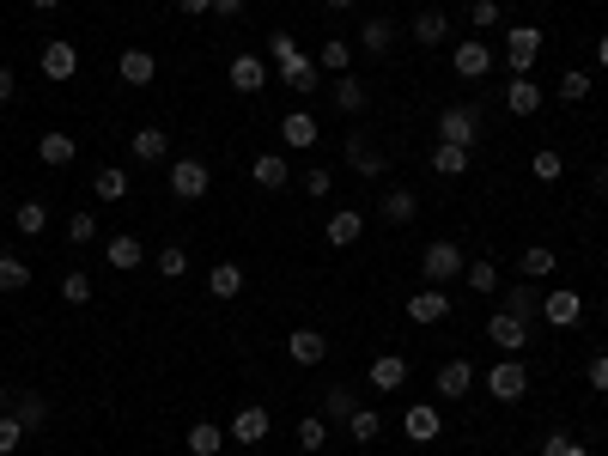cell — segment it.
Returning a JSON list of instances; mask_svg holds the SVG:
<instances>
[{
    "instance_id": "9a60e30c",
    "label": "cell",
    "mask_w": 608,
    "mask_h": 456,
    "mask_svg": "<svg viewBox=\"0 0 608 456\" xmlns=\"http://www.w3.org/2000/svg\"><path fill=\"white\" fill-rule=\"evenodd\" d=\"M584 317V298L572 292V286H554V292H542V323H554V329H572Z\"/></svg>"
},
{
    "instance_id": "e0dca14e",
    "label": "cell",
    "mask_w": 608,
    "mask_h": 456,
    "mask_svg": "<svg viewBox=\"0 0 608 456\" xmlns=\"http://www.w3.org/2000/svg\"><path fill=\"white\" fill-rule=\"evenodd\" d=\"M444 317H450V292H444V286H420V292L408 298V323L426 329V323H444Z\"/></svg>"
},
{
    "instance_id": "8992f818",
    "label": "cell",
    "mask_w": 608,
    "mask_h": 456,
    "mask_svg": "<svg viewBox=\"0 0 608 456\" xmlns=\"http://www.w3.org/2000/svg\"><path fill=\"white\" fill-rule=\"evenodd\" d=\"M37 67H43V80L67 86L73 73H80V49H73L67 37H49V43H43V55H37Z\"/></svg>"
},
{
    "instance_id": "b9f144b4",
    "label": "cell",
    "mask_w": 608,
    "mask_h": 456,
    "mask_svg": "<svg viewBox=\"0 0 608 456\" xmlns=\"http://www.w3.org/2000/svg\"><path fill=\"white\" fill-rule=\"evenodd\" d=\"M463 286H469V292H481V298H493V292H499V268L481 256V262H469V268H463Z\"/></svg>"
},
{
    "instance_id": "7bdbcfd3",
    "label": "cell",
    "mask_w": 608,
    "mask_h": 456,
    "mask_svg": "<svg viewBox=\"0 0 608 456\" xmlns=\"http://www.w3.org/2000/svg\"><path fill=\"white\" fill-rule=\"evenodd\" d=\"M359 402H353V390L347 384H329V396H323V420L329 426H347V414H353Z\"/></svg>"
},
{
    "instance_id": "44dd1931",
    "label": "cell",
    "mask_w": 608,
    "mask_h": 456,
    "mask_svg": "<svg viewBox=\"0 0 608 456\" xmlns=\"http://www.w3.org/2000/svg\"><path fill=\"white\" fill-rule=\"evenodd\" d=\"M542 98H548V92L529 80V73H511V86H505V110H511V116H536Z\"/></svg>"
},
{
    "instance_id": "d590c367",
    "label": "cell",
    "mask_w": 608,
    "mask_h": 456,
    "mask_svg": "<svg viewBox=\"0 0 608 456\" xmlns=\"http://www.w3.org/2000/svg\"><path fill=\"white\" fill-rule=\"evenodd\" d=\"M13 414H19V426H25V432H43V426H49V402H43L37 390L13 396Z\"/></svg>"
},
{
    "instance_id": "52a82bcc",
    "label": "cell",
    "mask_w": 608,
    "mask_h": 456,
    "mask_svg": "<svg viewBox=\"0 0 608 456\" xmlns=\"http://www.w3.org/2000/svg\"><path fill=\"white\" fill-rule=\"evenodd\" d=\"M450 67L463 73V80H487V73H493V43L487 37H463L450 49Z\"/></svg>"
},
{
    "instance_id": "603a6c76",
    "label": "cell",
    "mask_w": 608,
    "mask_h": 456,
    "mask_svg": "<svg viewBox=\"0 0 608 456\" xmlns=\"http://www.w3.org/2000/svg\"><path fill=\"white\" fill-rule=\"evenodd\" d=\"M408 37L420 43V49H444L450 43V13H438V7H426L414 25H408Z\"/></svg>"
},
{
    "instance_id": "7c38bea8",
    "label": "cell",
    "mask_w": 608,
    "mask_h": 456,
    "mask_svg": "<svg viewBox=\"0 0 608 456\" xmlns=\"http://www.w3.org/2000/svg\"><path fill=\"white\" fill-rule=\"evenodd\" d=\"M499 311H511L517 323H529V329H536V323H542V292H536V280H517V286H505Z\"/></svg>"
},
{
    "instance_id": "f35d334b",
    "label": "cell",
    "mask_w": 608,
    "mask_h": 456,
    "mask_svg": "<svg viewBox=\"0 0 608 456\" xmlns=\"http://www.w3.org/2000/svg\"><path fill=\"white\" fill-rule=\"evenodd\" d=\"M335 110L341 116H359L365 110V86L353 80V73H335Z\"/></svg>"
},
{
    "instance_id": "f546056e",
    "label": "cell",
    "mask_w": 608,
    "mask_h": 456,
    "mask_svg": "<svg viewBox=\"0 0 608 456\" xmlns=\"http://www.w3.org/2000/svg\"><path fill=\"white\" fill-rule=\"evenodd\" d=\"M469 165H475L469 146H450V140L432 146V171H438V177H469Z\"/></svg>"
},
{
    "instance_id": "ffe728a7",
    "label": "cell",
    "mask_w": 608,
    "mask_h": 456,
    "mask_svg": "<svg viewBox=\"0 0 608 456\" xmlns=\"http://www.w3.org/2000/svg\"><path fill=\"white\" fill-rule=\"evenodd\" d=\"M128 152H134V165H159L165 152H171V134H165L159 122H152V128H134V134H128Z\"/></svg>"
},
{
    "instance_id": "8d00e7d4",
    "label": "cell",
    "mask_w": 608,
    "mask_h": 456,
    "mask_svg": "<svg viewBox=\"0 0 608 456\" xmlns=\"http://www.w3.org/2000/svg\"><path fill=\"white\" fill-rule=\"evenodd\" d=\"M292 432H298V450H304V456H317V450L329 444V420H323V414H304Z\"/></svg>"
},
{
    "instance_id": "91938a15",
    "label": "cell",
    "mask_w": 608,
    "mask_h": 456,
    "mask_svg": "<svg viewBox=\"0 0 608 456\" xmlns=\"http://www.w3.org/2000/svg\"><path fill=\"white\" fill-rule=\"evenodd\" d=\"M213 13H219V19H238V13H244V0H213Z\"/></svg>"
},
{
    "instance_id": "6da1fadb",
    "label": "cell",
    "mask_w": 608,
    "mask_h": 456,
    "mask_svg": "<svg viewBox=\"0 0 608 456\" xmlns=\"http://www.w3.org/2000/svg\"><path fill=\"white\" fill-rule=\"evenodd\" d=\"M481 390H487L493 402H523V396H529V365H523L517 353H499V359L481 371Z\"/></svg>"
},
{
    "instance_id": "836d02e7",
    "label": "cell",
    "mask_w": 608,
    "mask_h": 456,
    "mask_svg": "<svg viewBox=\"0 0 608 456\" xmlns=\"http://www.w3.org/2000/svg\"><path fill=\"white\" fill-rule=\"evenodd\" d=\"M13 232H19V238H43V232H49V207H43V201H19Z\"/></svg>"
},
{
    "instance_id": "f5cc1de1",
    "label": "cell",
    "mask_w": 608,
    "mask_h": 456,
    "mask_svg": "<svg viewBox=\"0 0 608 456\" xmlns=\"http://www.w3.org/2000/svg\"><path fill=\"white\" fill-rule=\"evenodd\" d=\"M542 456H590V450H584L572 432H548V438H542Z\"/></svg>"
},
{
    "instance_id": "7402d4cb",
    "label": "cell",
    "mask_w": 608,
    "mask_h": 456,
    "mask_svg": "<svg viewBox=\"0 0 608 456\" xmlns=\"http://www.w3.org/2000/svg\"><path fill=\"white\" fill-rule=\"evenodd\" d=\"M323 238H329L335 250H353V244L365 238V213H353V207H341V213H329V225H323Z\"/></svg>"
},
{
    "instance_id": "f1b7e54d",
    "label": "cell",
    "mask_w": 608,
    "mask_h": 456,
    "mask_svg": "<svg viewBox=\"0 0 608 456\" xmlns=\"http://www.w3.org/2000/svg\"><path fill=\"white\" fill-rule=\"evenodd\" d=\"M359 49H365V55H390V49H396V19H384V13L365 19V25H359Z\"/></svg>"
},
{
    "instance_id": "1f68e13d",
    "label": "cell",
    "mask_w": 608,
    "mask_h": 456,
    "mask_svg": "<svg viewBox=\"0 0 608 456\" xmlns=\"http://www.w3.org/2000/svg\"><path fill=\"white\" fill-rule=\"evenodd\" d=\"M317 67L323 73H353V43L347 37H323L317 43Z\"/></svg>"
},
{
    "instance_id": "4dcf8cb0",
    "label": "cell",
    "mask_w": 608,
    "mask_h": 456,
    "mask_svg": "<svg viewBox=\"0 0 608 456\" xmlns=\"http://www.w3.org/2000/svg\"><path fill=\"white\" fill-rule=\"evenodd\" d=\"M207 292H213V298H238V292H244V268H238V262H213V268H207Z\"/></svg>"
},
{
    "instance_id": "9f6ffc18",
    "label": "cell",
    "mask_w": 608,
    "mask_h": 456,
    "mask_svg": "<svg viewBox=\"0 0 608 456\" xmlns=\"http://www.w3.org/2000/svg\"><path fill=\"white\" fill-rule=\"evenodd\" d=\"M590 390H596V396H608V353H596V359H590Z\"/></svg>"
},
{
    "instance_id": "74e56055",
    "label": "cell",
    "mask_w": 608,
    "mask_h": 456,
    "mask_svg": "<svg viewBox=\"0 0 608 456\" xmlns=\"http://www.w3.org/2000/svg\"><path fill=\"white\" fill-rule=\"evenodd\" d=\"M414 213H420V195L414 189H390L384 195V219L390 225H414Z\"/></svg>"
},
{
    "instance_id": "4fadbf2b",
    "label": "cell",
    "mask_w": 608,
    "mask_h": 456,
    "mask_svg": "<svg viewBox=\"0 0 608 456\" xmlns=\"http://www.w3.org/2000/svg\"><path fill=\"white\" fill-rule=\"evenodd\" d=\"M365 384H371L377 396H396V390L408 384V359H402V353H377L371 371H365Z\"/></svg>"
},
{
    "instance_id": "9c48e42d",
    "label": "cell",
    "mask_w": 608,
    "mask_h": 456,
    "mask_svg": "<svg viewBox=\"0 0 608 456\" xmlns=\"http://www.w3.org/2000/svg\"><path fill=\"white\" fill-rule=\"evenodd\" d=\"M536 55H542V31L536 25H511L505 31V67L511 73H529V67H536Z\"/></svg>"
},
{
    "instance_id": "be15d7a7",
    "label": "cell",
    "mask_w": 608,
    "mask_h": 456,
    "mask_svg": "<svg viewBox=\"0 0 608 456\" xmlns=\"http://www.w3.org/2000/svg\"><path fill=\"white\" fill-rule=\"evenodd\" d=\"M31 7H37V13H55V7H61V0H31Z\"/></svg>"
},
{
    "instance_id": "f6af8a7d",
    "label": "cell",
    "mask_w": 608,
    "mask_h": 456,
    "mask_svg": "<svg viewBox=\"0 0 608 456\" xmlns=\"http://www.w3.org/2000/svg\"><path fill=\"white\" fill-rule=\"evenodd\" d=\"M590 92H596V80H590V73H584V67H572V73H560V98H566V104H584Z\"/></svg>"
},
{
    "instance_id": "ac0fdd59",
    "label": "cell",
    "mask_w": 608,
    "mask_h": 456,
    "mask_svg": "<svg viewBox=\"0 0 608 456\" xmlns=\"http://www.w3.org/2000/svg\"><path fill=\"white\" fill-rule=\"evenodd\" d=\"M286 353H292V365L311 371V365L329 359V335H323V329H292V335H286Z\"/></svg>"
},
{
    "instance_id": "680465c9",
    "label": "cell",
    "mask_w": 608,
    "mask_h": 456,
    "mask_svg": "<svg viewBox=\"0 0 608 456\" xmlns=\"http://www.w3.org/2000/svg\"><path fill=\"white\" fill-rule=\"evenodd\" d=\"M177 13L183 19H201V13H213V0H177Z\"/></svg>"
},
{
    "instance_id": "8fae6325",
    "label": "cell",
    "mask_w": 608,
    "mask_h": 456,
    "mask_svg": "<svg viewBox=\"0 0 608 456\" xmlns=\"http://www.w3.org/2000/svg\"><path fill=\"white\" fill-rule=\"evenodd\" d=\"M232 92H244V98H256V92H268V80H274V67L262 61V55H232Z\"/></svg>"
},
{
    "instance_id": "7a4b0ae2",
    "label": "cell",
    "mask_w": 608,
    "mask_h": 456,
    "mask_svg": "<svg viewBox=\"0 0 608 456\" xmlns=\"http://www.w3.org/2000/svg\"><path fill=\"white\" fill-rule=\"evenodd\" d=\"M463 268H469V256L456 250V238H438V244H426V256H420L426 286H450V280H463Z\"/></svg>"
},
{
    "instance_id": "6125c7cd",
    "label": "cell",
    "mask_w": 608,
    "mask_h": 456,
    "mask_svg": "<svg viewBox=\"0 0 608 456\" xmlns=\"http://www.w3.org/2000/svg\"><path fill=\"white\" fill-rule=\"evenodd\" d=\"M7 408H13V390H7V384H0V414H7Z\"/></svg>"
},
{
    "instance_id": "d6986e66",
    "label": "cell",
    "mask_w": 608,
    "mask_h": 456,
    "mask_svg": "<svg viewBox=\"0 0 608 456\" xmlns=\"http://www.w3.org/2000/svg\"><path fill=\"white\" fill-rule=\"evenodd\" d=\"M487 341H493L499 353H523V347H529V323H517L511 311H493V317H487Z\"/></svg>"
},
{
    "instance_id": "484cf974",
    "label": "cell",
    "mask_w": 608,
    "mask_h": 456,
    "mask_svg": "<svg viewBox=\"0 0 608 456\" xmlns=\"http://www.w3.org/2000/svg\"><path fill=\"white\" fill-rule=\"evenodd\" d=\"M347 165H353L359 177H384V171H390L384 146H371V140H359V134H347Z\"/></svg>"
},
{
    "instance_id": "d4e9b609",
    "label": "cell",
    "mask_w": 608,
    "mask_h": 456,
    "mask_svg": "<svg viewBox=\"0 0 608 456\" xmlns=\"http://www.w3.org/2000/svg\"><path fill=\"white\" fill-rule=\"evenodd\" d=\"M402 432H408V438H414V444H432V438H438V432H444V414H438V408H432V402H414V408H408V414H402Z\"/></svg>"
},
{
    "instance_id": "ee69618b",
    "label": "cell",
    "mask_w": 608,
    "mask_h": 456,
    "mask_svg": "<svg viewBox=\"0 0 608 456\" xmlns=\"http://www.w3.org/2000/svg\"><path fill=\"white\" fill-rule=\"evenodd\" d=\"M347 432H353V444H371L377 432H384V414H377V408H353L347 414Z\"/></svg>"
},
{
    "instance_id": "ab89813d",
    "label": "cell",
    "mask_w": 608,
    "mask_h": 456,
    "mask_svg": "<svg viewBox=\"0 0 608 456\" xmlns=\"http://www.w3.org/2000/svg\"><path fill=\"white\" fill-rule=\"evenodd\" d=\"M31 286V262L25 256H0V298L7 292H25Z\"/></svg>"
},
{
    "instance_id": "277c9868",
    "label": "cell",
    "mask_w": 608,
    "mask_h": 456,
    "mask_svg": "<svg viewBox=\"0 0 608 456\" xmlns=\"http://www.w3.org/2000/svg\"><path fill=\"white\" fill-rule=\"evenodd\" d=\"M165 183H171V195H177V201H207V189H213V171H207L201 159H177Z\"/></svg>"
},
{
    "instance_id": "60d3db41",
    "label": "cell",
    "mask_w": 608,
    "mask_h": 456,
    "mask_svg": "<svg viewBox=\"0 0 608 456\" xmlns=\"http://www.w3.org/2000/svg\"><path fill=\"white\" fill-rule=\"evenodd\" d=\"M92 195H98V201H122V195H128V171H122V165H104V171L92 177Z\"/></svg>"
},
{
    "instance_id": "bcb514c9",
    "label": "cell",
    "mask_w": 608,
    "mask_h": 456,
    "mask_svg": "<svg viewBox=\"0 0 608 456\" xmlns=\"http://www.w3.org/2000/svg\"><path fill=\"white\" fill-rule=\"evenodd\" d=\"M529 171H536L542 183H560V177H566V159H560V152H554V146H542V152H536V159H529Z\"/></svg>"
},
{
    "instance_id": "e7e4bbea",
    "label": "cell",
    "mask_w": 608,
    "mask_h": 456,
    "mask_svg": "<svg viewBox=\"0 0 608 456\" xmlns=\"http://www.w3.org/2000/svg\"><path fill=\"white\" fill-rule=\"evenodd\" d=\"M323 7H335V13H347V7H353V0H323Z\"/></svg>"
},
{
    "instance_id": "003e7915",
    "label": "cell",
    "mask_w": 608,
    "mask_h": 456,
    "mask_svg": "<svg viewBox=\"0 0 608 456\" xmlns=\"http://www.w3.org/2000/svg\"><path fill=\"white\" fill-rule=\"evenodd\" d=\"M219 456H225V450H219Z\"/></svg>"
},
{
    "instance_id": "db71d44e",
    "label": "cell",
    "mask_w": 608,
    "mask_h": 456,
    "mask_svg": "<svg viewBox=\"0 0 608 456\" xmlns=\"http://www.w3.org/2000/svg\"><path fill=\"white\" fill-rule=\"evenodd\" d=\"M329 189H335V177H329L323 165H311V171H304V195H311V201H323Z\"/></svg>"
},
{
    "instance_id": "cb8c5ba5",
    "label": "cell",
    "mask_w": 608,
    "mask_h": 456,
    "mask_svg": "<svg viewBox=\"0 0 608 456\" xmlns=\"http://www.w3.org/2000/svg\"><path fill=\"white\" fill-rule=\"evenodd\" d=\"M104 262H110V268H116V274H134V268H140V262H146V244H140V238H134V232H116V238H110V244H104Z\"/></svg>"
},
{
    "instance_id": "e575fe53",
    "label": "cell",
    "mask_w": 608,
    "mask_h": 456,
    "mask_svg": "<svg viewBox=\"0 0 608 456\" xmlns=\"http://www.w3.org/2000/svg\"><path fill=\"white\" fill-rule=\"evenodd\" d=\"M517 268H523V280H554V268H560V256H554L548 244H529Z\"/></svg>"
},
{
    "instance_id": "83f0119b",
    "label": "cell",
    "mask_w": 608,
    "mask_h": 456,
    "mask_svg": "<svg viewBox=\"0 0 608 456\" xmlns=\"http://www.w3.org/2000/svg\"><path fill=\"white\" fill-rule=\"evenodd\" d=\"M37 159H43L49 171H67L73 159H80V140H73V134H61V128H55V134H43V140H37Z\"/></svg>"
},
{
    "instance_id": "c3c4849f",
    "label": "cell",
    "mask_w": 608,
    "mask_h": 456,
    "mask_svg": "<svg viewBox=\"0 0 608 456\" xmlns=\"http://www.w3.org/2000/svg\"><path fill=\"white\" fill-rule=\"evenodd\" d=\"M61 298H67V304H92V274H80V268L61 274Z\"/></svg>"
},
{
    "instance_id": "5b68a950",
    "label": "cell",
    "mask_w": 608,
    "mask_h": 456,
    "mask_svg": "<svg viewBox=\"0 0 608 456\" xmlns=\"http://www.w3.org/2000/svg\"><path fill=\"white\" fill-rule=\"evenodd\" d=\"M475 384H481V371H475L469 359H444V365H438V377H432V390H438L444 402H463Z\"/></svg>"
},
{
    "instance_id": "30bf717a",
    "label": "cell",
    "mask_w": 608,
    "mask_h": 456,
    "mask_svg": "<svg viewBox=\"0 0 608 456\" xmlns=\"http://www.w3.org/2000/svg\"><path fill=\"white\" fill-rule=\"evenodd\" d=\"M274 80H280V86H292V92H304V98H311V92L323 86V67H317V55H304V49H298L292 61H280V67H274Z\"/></svg>"
},
{
    "instance_id": "ba28073f",
    "label": "cell",
    "mask_w": 608,
    "mask_h": 456,
    "mask_svg": "<svg viewBox=\"0 0 608 456\" xmlns=\"http://www.w3.org/2000/svg\"><path fill=\"white\" fill-rule=\"evenodd\" d=\"M268 432H274V414H268L262 402L238 408V414H232V426H225V438H232V444H244V450H250V444H262Z\"/></svg>"
},
{
    "instance_id": "816d5d0a",
    "label": "cell",
    "mask_w": 608,
    "mask_h": 456,
    "mask_svg": "<svg viewBox=\"0 0 608 456\" xmlns=\"http://www.w3.org/2000/svg\"><path fill=\"white\" fill-rule=\"evenodd\" d=\"M298 55V37L292 31H268V67H280V61H292Z\"/></svg>"
},
{
    "instance_id": "03108f58",
    "label": "cell",
    "mask_w": 608,
    "mask_h": 456,
    "mask_svg": "<svg viewBox=\"0 0 608 456\" xmlns=\"http://www.w3.org/2000/svg\"><path fill=\"white\" fill-rule=\"evenodd\" d=\"M602 317H608V311H602Z\"/></svg>"
},
{
    "instance_id": "2e32d148",
    "label": "cell",
    "mask_w": 608,
    "mask_h": 456,
    "mask_svg": "<svg viewBox=\"0 0 608 456\" xmlns=\"http://www.w3.org/2000/svg\"><path fill=\"white\" fill-rule=\"evenodd\" d=\"M116 80L122 86H152V80H159V55H152V49H122L116 55Z\"/></svg>"
},
{
    "instance_id": "7dc6e473",
    "label": "cell",
    "mask_w": 608,
    "mask_h": 456,
    "mask_svg": "<svg viewBox=\"0 0 608 456\" xmlns=\"http://www.w3.org/2000/svg\"><path fill=\"white\" fill-rule=\"evenodd\" d=\"M92 238H98V213H86V207L67 213V244H92Z\"/></svg>"
},
{
    "instance_id": "f907efd6",
    "label": "cell",
    "mask_w": 608,
    "mask_h": 456,
    "mask_svg": "<svg viewBox=\"0 0 608 456\" xmlns=\"http://www.w3.org/2000/svg\"><path fill=\"white\" fill-rule=\"evenodd\" d=\"M25 438H31V432L19 426V414H0V456H13V450H19Z\"/></svg>"
},
{
    "instance_id": "3957f363",
    "label": "cell",
    "mask_w": 608,
    "mask_h": 456,
    "mask_svg": "<svg viewBox=\"0 0 608 456\" xmlns=\"http://www.w3.org/2000/svg\"><path fill=\"white\" fill-rule=\"evenodd\" d=\"M438 140L475 152V140H481V110H475V104H450V110L438 116Z\"/></svg>"
},
{
    "instance_id": "11a10c76",
    "label": "cell",
    "mask_w": 608,
    "mask_h": 456,
    "mask_svg": "<svg viewBox=\"0 0 608 456\" xmlns=\"http://www.w3.org/2000/svg\"><path fill=\"white\" fill-rule=\"evenodd\" d=\"M469 19H475V31H493V25H499V0H475Z\"/></svg>"
},
{
    "instance_id": "5bb4252c",
    "label": "cell",
    "mask_w": 608,
    "mask_h": 456,
    "mask_svg": "<svg viewBox=\"0 0 608 456\" xmlns=\"http://www.w3.org/2000/svg\"><path fill=\"white\" fill-rule=\"evenodd\" d=\"M317 140H323V128H317V116H311V110L280 116V146H286V152H311Z\"/></svg>"
},
{
    "instance_id": "d6a6232c",
    "label": "cell",
    "mask_w": 608,
    "mask_h": 456,
    "mask_svg": "<svg viewBox=\"0 0 608 456\" xmlns=\"http://www.w3.org/2000/svg\"><path fill=\"white\" fill-rule=\"evenodd\" d=\"M183 444H189V456H219V450H225V426H213V420H195Z\"/></svg>"
},
{
    "instance_id": "94428289",
    "label": "cell",
    "mask_w": 608,
    "mask_h": 456,
    "mask_svg": "<svg viewBox=\"0 0 608 456\" xmlns=\"http://www.w3.org/2000/svg\"><path fill=\"white\" fill-rule=\"evenodd\" d=\"M596 67H608V31L596 37Z\"/></svg>"
},
{
    "instance_id": "4316f807",
    "label": "cell",
    "mask_w": 608,
    "mask_h": 456,
    "mask_svg": "<svg viewBox=\"0 0 608 456\" xmlns=\"http://www.w3.org/2000/svg\"><path fill=\"white\" fill-rule=\"evenodd\" d=\"M250 177H256V189H286L292 183V171H286V152H256V159H250Z\"/></svg>"
},
{
    "instance_id": "681fc988",
    "label": "cell",
    "mask_w": 608,
    "mask_h": 456,
    "mask_svg": "<svg viewBox=\"0 0 608 456\" xmlns=\"http://www.w3.org/2000/svg\"><path fill=\"white\" fill-rule=\"evenodd\" d=\"M159 274H165V280H183V274H189V250H183V244H165V250H159Z\"/></svg>"
},
{
    "instance_id": "6f0895ef",
    "label": "cell",
    "mask_w": 608,
    "mask_h": 456,
    "mask_svg": "<svg viewBox=\"0 0 608 456\" xmlns=\"http://www.w3.org/2000/svg\"><path fill=\"white\" fill-rule=\"evenodd\" d=\"M19 98V80H13V67H0V110H7Z\"/></svg>"
}]
</instances>
